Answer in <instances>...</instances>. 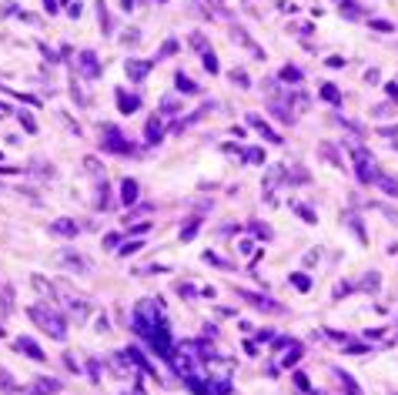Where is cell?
Segmentation results:
<instances>
[{"label": "cell", "instance_id": "cell-1", "mask_svg": "<svg viewBox=\"0 0 398 395\" xmlns=\"http://www.w3.org/2000/svg\"><path fill=\"white\" fill-rule=\"evenodd\" d=\"M134 332L141 335L151 349L161 355V359H174V342H171V332H167L164 312H161V298H144L141 305L134 308Z\"/></svg>", "mask_w": 398, "mask_h": 395}, {"label": "cell", "instance_id": "cell-2", "mask_svg": "<svg viewBox=\"0 0 398 395\" xmlns=\"http://www.w3.org/2000/svg\"><path fill=\"white\" fill-rule=\"evenodd\" d=\"M27 315H30L37 325L44 328L50 339H57V342H64V339H67V325H64V318L57 315V312H50L47 305H30V308H27Z\"/></svg>", "mask_w": 398, "mask_h": 395}, {"label": "cell", "instance_id": "cell-3", "mask_svg": "<svg viewBox=\"0 0 398 395\" xmlns=\"http://www.w3.org/2000/svg\"><path fill=\"white\" fill-rule=\"evenodd\" d=\"M100 141H104V151H111V154H137V147L134 144H127V137L117 131L114 124H104L100 127Z\"/></svg>", "mask_w": 398, "mask_h": 395}, {"label": "cell", "instance_id": "cell-4", "mask_svg": "<svg viewBox=\"0 0 398 395\" xmlns=\"http://www.w3.org/2000/svg\"><path fill=\"white\" fill-rule=\"evenodd\" d=\"M352 158H355V174L362 184H372L375 178V168H372V151L365 144H352Z\"/></svg>", "mask_w": 398, "mask_h": 395}, {"label": "cell", "instance_id": "cell-5", "mask_svg": "<svg viewBox=\"0 0 398 395\" xmlns=\"http://www.w3.org/2000/svg\"><path fill=\"white\" fill-rule=\"evenodd\" d=\"M238 298L251 302V308H258V312H281V305H278V302H271V298H265V295H255V292H238Z\"/></svg>", "mask_w": 398, "mask_h": 395}, {"label": "cell", "instance_id": "cell-6", "mask_svg": "<svg viewBox=\"0 0 398 395\" xmlns=\"http://www.w3.org/2000/svg\"><path fill=\"white\" fill-rule=\"evenodd\" d=\"M80 74L84 77H100V64H97V54L94 50H80Z\"/></svg>", "mask_w": 398, "mask_h": 395}, {"label": "cell", "instance_id": "cell-7", "mask_svg": "<svg viewBox=\"0 0 398 395\" xmlns=\"http://www.w3.org/2000/svg\"><path fill=\"white\" fill-rule=\"evenodd\" d=\"M124 70H127V77H131V80H144L147 74H151V60H127Z\"/></svg>", "mask_w": 398, "mask_h": 395}, {"label": "cell", "instance_id": "cell-8", "mask_svg": "<svg viewBox=\"0 0 398 395\" xmlns=\"http://www.w3.org/2000/svg\"><path fill=\"white\" fill-rule=\"evenodd\" d=\"M50 231L54 235H60V238H77V221H70V218H57L54 225H50Z\"/></svg>", "mask_w": 398, "mask_h": 395}, {"label": "cell", "instance_id": "cell-9", "mask_svg": "<svg viewBox=\"0 0 398 395\" xmlns=\"http://www.w3.org/2000/svg\"><path fill=\"white\" fill-rule=\"evenodd\" d=\"M17 349H20L23 355H30L33 362H44V349H40L33 339H27V335H20V339H17Z\"/></svg>", "mask_w": 398, "mask_h": 395}, {"label": "cell", "instance_id": "cell-10", "mask_svg": "<svg viewBox=\"0 0 398 395\" xmlns=\"http://www.w3.org/2000/svg\"><path fill=\"white\" fill-rule=\"evenodd\" d=\"M60 392V382L57 379H37L30 385V395H57Z\"/></svg>", "mask_w": 398, "mask_h": 395}, {"label": "cell", "instance_id": "cell-11", "mask_svg": "<svg viewBox=\"0 0 398 395\" xmlns=\"http://www.w3.org/2000/svg\"><path fill=\"white\" fill-rule=\"evenodd\" d=\"M248 124L255 127V131H261V134H265L268 141H271V144H281V137H278L275 131H271V127H268L265 121H261V117H258V114H248Z\"/></svg>", "mask_w": 398, "mask_h": 395}, {"label": "cell", "instance_id": "cell-12", "mask_svg": "<svg viewBox=\"0 0 398 395\" xmlns=\"http://www.w3.org/2000/svg\"><path fill=\"white\" fill-rule=\"evenodd\" d=\"M117 107H121V114H131L141 107V97L137 94H124V90H117Z\"/></svg>", "mask_w": 398, "mask_h": 395}, {"label": "cell", "instance_id": "cell-13", "mask_svg": "<svg viewBox=\"0 0 398 395\" xmlns=\"http://www.w3.org/2000/svg\"><path fill=\"white\" fill-rule=\"evenodd\" d=\"M372 184H378L382 191H388L392 198H398V181L388 178V174H382V171H375V178H372Z\"/></svg>", "mask_w": 398, "mask_h": 395}, {"label": "cell", "instance_id": "cell-14", "mask_svg": "<svg viewBox=\"0 0 398 395\" xmlns=\"http://www.w3.org/2000/svg\"><path fill=\"white\" fill-rule=\"evenodd\" d=\"M161 134H164V127H161V114H154V117L147 121V131H144V137H147V144H157V141H161Z\"/></svg>", "mask_w": 398, "mask_h": 395}, {"label": "cell", "instance_id": "cell-15", "mask_svg": "<svg viewBox=\"0 0 398 395\" xmlns=\"http://www.w3.org/2000/svg\"><path fill=\"white\" fill-rule=\"evenodd\" d=\"M121 201L124 204H134V201H137V181H131V178L121 181Z\"/></svg>", "mask_w": 398, "mask_h": 395}, {"label": "cell", "instance_id": "cell-16", "mask_svg": "<svg viewBox=\"0 0 398 395\" xmlns=\"http://www.w3.org/2000/svg\"><path fill=\"white\" fill-rule=\"evenodd\" d=\"M298 359H301V345H298V342H288V345H285V359H281V365H285V369H291V365H295Z\"/></svg>", "mask_w": 398, "mask_h": 395}, {"label": "cell", "instance_id": "cell-17", "mask_svg": "<svg viewBox=\"0 0 398 395\" xmlns=\"http://www.w3.org/2000/svg\"><path fill=\"white\" fill-rule=\"evenodd\" d=\"M318 154H321V158H325V161H332L335 168H345V161L338 158V151H335L332 144H321V147H318Z\"/></svg>", "mask_w": 398, "mask_h": 395}, {"label": "cell", "instance_id": "cell-18", "mask_svg": "<svg viewBox=\"0 0 398 395\" xmlns=\"http://www.w3.org/2000/svg\"><path fill=\"white\" fill-rule=\"evenodd\" d=\"M174 84H177V90H181V94H198V84H194L188 74H177Z\"/></svg>", "mask_w": 398, "mask_h": 395}, {"label": "cell", "instance_id": "cell-19", "mask_svg": "<svg viewBox=\"0 0 398 395\" xmlns=\"http://www.w3.org/2000/svg\"><path fill=\"white\" fill-rule=\"evenodd\" d=\"M97 20H100V30L111 34V13H107V3H104V0H97Z\"/></svg>", "mask_w": 398, "mask_h": 395}, {"label": "cell", "instance_id": "cell-20", "mask_svg": "<svg viewBox=\"0 0 398 395\" xmlns=\"http://www.w3.org/2000/svg\"><path fill=\"white\" fill-rule=\"evenodd\" d=\"M335 375L342 379V385H345V395H362V392H358V382H355V379H352L348 372H342V369H338Z\"/></svg>", "mask_w": 398, "mask_h": 395}, {"label": "cell", "instance_id": "cell-21", "mask_svg": "<svg viewBox=\"0 0 398 395\" xmlns=\"http://www.w3.org/2000/svg\"><path fill=\"white\" fill-rule=\"evenodd\" d=\"M321 97H325L328 104H342V94H338L335 84H321Z\"/></svg>", "mask_w": 398, "mask_h": 395}, {"label": "cell", "instance_id": "cell-22", "mask_svg": "<svg viewBox=\"0 0 398 395\" xmlns=\"http://www.w3.org/2000/svg\"><path fill=\"white\" fill-rule=\"evenodd\" d=\"M0 389H3V392H10V395H17V382L10 379V372H7V369H0Z\"/></svg>", "mask_w": 398, "mask_h": 395}, {"label": "cell", "instance_id": "cell-23", "mask_svg": "<svg viewBox=\"0 0 398 395\" xmlns=\"http://www.w3.org/2000/svg\"><path fill=\"white\" fill-rule=\"evenodd\" d=\"M198 231H201V221L194 218V221H188V228H181V241H191V238L198 235Z\"/></svg>", "mask_w": 398, "mask_h": 395}, {"label": "cell", "instance_id": "cell-24", "mask_svg": "<svg viewBox=\"0 0 398 395\" xmlns=\"http://www.w3.org/2000/svg\"><path fill=\"white\" fill-rule=\"evenodd\" d=\"M291 282H295V288H298V292H308V288H311V278L305 275V271H298V275H291Z\"/></svg>", "mask_w": 398, "mask_h": 395}, {"label": "cell", "instance_id": "cell-25", "mask_svg": "<svg viewBox=\"0 0 398 395\" xmlns=\"http://www.w3.org/2000/svg\"><path fill=\"white\" fill-rule=\"evenodd\" d=\"M97 208H100V211H107V208H111V191H107V184L97 191Z\"/></svg>", "mask_w": 398, "mask_h": 395}, {"label": "cell", "instance_id": "cell-26", "mask_svg": "<svg viewBox=\"0 0 398 395\" xmlns=\"http://www.w3.org/2000/svg\"><path fill=\"white\" fill-rule=\"evenodd\" d=\"M281 80H288V84H298V80H301V70H298V67H285V70H281Z\"/></svg>", "mask_w": 398, "mask_h": 395}, {"label": "cell", "instance_id": "cell-27", "mask_svg": "<svg viewBox=\"0 0 398 395\" xmlns=\"http://www.w3.org/2000/svg\"><path fill=\"white\" fill-rule=\"evenodd\" d=\"M64 265H70V268H77V271H87V261L80 258V255L77 258H74V255H64Z\"/></svg>", "mask_w": 398, "mask_h": 395}, {"label": "cell", "instance_id": "cell-28", "mask_svg": "<svg viewBox=\"0 0 398 395\" xmlns=\"http://www.w3.org/2000/svg\"><path fill=\"white\" fill-rule=\"evenodd\" d=\"M291 208H295V211H298L308 225H315V221H318V218H315V211H311V208H305V204H291Z\"/></svg>", "mask_w": 398, "mask_h": 395}, {"label": "cell", "instance_id": "cell-29", "mask_svg": "<svg viewBox=\"0 0 398 395\" xmlns=\"http://www.w3.org/2000/svg\"><path fill=\"white\" fill-rule=\"evenodd\" d=\"M204 70L218 74V57H214V50H204Z\"/></svg>", "mask_w": 398, "mask_h": 395}, {"label": "cell", "instance_id": "cell-30", "mask_svg": "<svg viewBox=\"0 0 398 395\" xmlns=\"http://www.w3.org/2000/svg\"><path fill=\"white\" fill-rule=\"evenodd\" d=\"M342 13H348V17H362V10H358L355 0H342Z\"/></svg>", "mask_w": 398, "mask_h": 395}, {"label": "cell", "instance_id": "cell-31", "mask_svg": "<svg viewBox=\"0 0 398 395\" xmlns=\"http://www.w3.org/2000/svg\"><path fill=\"white\" fill-rule=\"evenodd\" d=\"M348 225H352V231H355V238H358V241H362V245H365L368 238H365V231H362V221H358V218H348Z\"/></svg>", "mask_w": 398, "mask_h": 395}, {"label": "cell", "instance_id": "cell-32", "mask_svg": "<svg viewBox=\"0 0 398 395\" xmlns=\"http://www.w3.org/2000/svg\"><path fill=\"white\" fill-rule=\"evenodd\" d=\"M20 124H23V131H27V134H37V124H33L30 114H23V111H20Z\"/></svg>", "mask_w": 398, "mask_h": 395}, {"label": "cell", "instance_id": "cell-33", "mask_svg": "<svg viewBox=\"0 0 398 395\" xmlns=\"http://www.w3.org/2000/svg\"><path fill=\"white\" fill-rule=\"evenodd\" d=\"M0 302H3V312H10V308H13V288H3Z\"/></svg>", "mask_w": 398, "mask_h": 395}, {"label": "cell", "instance_id": "cell-34", "mask_svg": "<svg viewBox=\"0 0 398 395\" xmlns=\"http://www.w3.org/2000/svg\"><path fill=\"white\" fill-rule=\"evenodd\" d=\"M174 50H177V40H167V44L161 47V50H157V60H161V57H171Z\"/></svg>", "mask_w": 398, "mask_h": 395}, {"label": "cell", "instance_id": "cell-35", "mask_svg": "<svg viewBox=\"0 0 398 395\" xmlns=\"http://www.w3.org/2000/svg\"><path fill=\"white\" fill-rule=\"evenodd\" d=\"M191 44L198 47L201 54H204V50H208V40H204V34H191Z\"/></svg>", "mask_w": 398, "mask_h": 395}, {"label": "cell", "instance_id": "cell-36", "mask_svg": "<svg viewBox=\"0 0 398 395\" xmlns=\"http://www.w3.org/2000/svg\"><path fill=\"white\" fill-rule=\"evenodd\" d=\"M231 80H234V84H241V87H248V84H251L244 70H231Z\"/></svg>", "mask_w": 398, "mask_h": 395}, {"label": "cell", "instance_id": "cell-37", "mask_svg": "<svg viewBox=\"0 0 398 395\" xmlns=\"http://www.w3.org/2000/svg\"><path fill=\"white\" fill-rule=\"evenodd\" d=\"M295 385H298L301 392H311V385H308V375H301V372H295Z\"/></svg>", "mask_w": 398, "mask_h": 395}, {"label": "cell", "instance_id": "cell-38", "mask_svg": "<svg viewBox=\"0 0 398 395\" xmlns=\"http://www.w3.org/2000/svg\"><path fill=\"white\" fill-rule=\"evenodd\" d=\"M134 231V235H144V231H147V228H151V221H141V225H127Z\"/></svg>", "mask_w": 398, "mask_h": 395}, {"label": "cell", "instance_id": "cell-39", "mask_svg": "<svg viewBox=\"0 0 398 395\" xmlns=\"http://www.w3.org/2000/svg\"><path fill=\"white\" fill-rule=\"evenodd\" d=\"M117 241H121L117 235H104V248H117Z\"/></svg>", "mask_w": 398, "mask_h": 395}, {"label": "cell", "instance_id": "cell-40", "mask_svg": "<svg viewBox=\"0 0 398 395\" xmlns=\"http://www.w3.org/2000/svg\"><path fill=\"white\" fill-rule=\"evenodd\" d=\"M161 111H167V114H171V111H177V101H174V97H167V101L161 104Z\"/></svg>", "mask_w": 398, "mask_h": 395}, {"label": "cell", "instance_id": "cell-41", "mask_svg": "<svg viewBox=\"0 0 398 395\" xmlns=\"http://www.w3.org/2000/svg\"><path fill=\"white\" fill-rule=\"evenodd\" d=\"M137 248H141V241H131V245H124V248H121V255H134Z\"/></svg>", "mask_w": 398, "mask_h": 395}, {"label": "cell", "instance_id": "cell-42", "mask_svg": "<svg viewBox=\"0 0 398 395\" xmlns=\"http://www.w3.org/2000/svg\"><path fill=\"white\" fill-rule=\"evenodd\" d=\"M385 90H388V97H392V101H398V84H385Z\"/></svg>", "mask_w": 398, "mask_h": 395}, {"label": "cell", "instance_id": "cell-43", "mask_svg": "<svg viewBox=\"0 0 398 395\" xmlns=\"http://www.w3.org/2000/svg\"><path fill=\"white\" fill-rule=\"evenodd\" d=\"M251 231H255V235H261V238H271V231H268V228H261V225H251Z\"/></svg>", "mask_w": 398, "mask_h": 395}, {"label": "cell", "instance_id": "cell-44", "mask_svg": "<svg viewBox=\"0 0 398 395\" xmlns=\"http://www.w3.org/2000/svg\"><path fill=\"white\" fill-rule=\"evenodd\" d=\"M64 365L70 369V372H77V362H74V355H64Z\"/></svg>", "mask_w": 398, "mask_h": 395}, {"label": "cell", "instance_id": "cell-45", "mask_svg": "<svg viewBox=\"0 0 398 395\" xmlns=\"http://www.w3.org/2000/svg\"><path fill=\"white\" fill-rule=\"evenodd\" d=\"M177 292L184 295V298H191V295H194V288H191V285H177Z\"/></svg>", "mask_w": 398, "mask_h": 395}, {"label": "cell", "instance_id": "cell-46", "mask_svg": "<svg viewBox=\"0 0 398 395\" xmlns=\"http://www.w3.org/2000/svg\"><path fill=\"white\" fill-rule=\"evenodd\" d=\"M44 7H47L50 13H57V0H44Z\"/></svg>", "mask_w": 398, "mask_h": 395}, {"label": "cell", "instance_id": "cell-47", "mask_svg": "<svg viewBox=\"0 0 398 395\" xmlns=\"http://www.w3.org/2000/svg\"><path fill=\"white\" fill-rule=\"evenodd\" d=\"M0 114H10V107H7V104L0 101Z\"/></svg>", "mask_w": 398, "mask_h": 395}, {"label": "cell", "instance_id": "cell-48", "mask_svg": "<svg viewBox=\"0 0 398 395\" xmlns=\"http://www.w3.org/2000/svg\"><path fill=\"white\" fill-rule=\"evenodd\" d=\"M0 339H3V328H0Z\"/></svg>", "mask_w": 398, "mask_h": 395}]
</instances>
